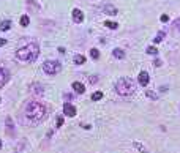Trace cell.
<instances>
[{
    "mask_svg": "<svg viewBox=\"0 0 180 153\" xmlns=\"http://www.w3.org/2000/svg\"><path fill=\"white\" fill-rule=\"evenodd\" d=\"M8 79H10V73H8V69L0 66V89H2V87L7 84Z\"/></svg>",
    "mask_w": 180,
    "mask_h": 153,
    "instance_id": "cell-5",
    "label": "cell"
},
{
    "mask_svg": "<svg viewBox=\"0 0 180 153\" xmlns=\"http://www.w3.org/2000/svg\"><path fill=\"white\" fill-rule=\"evenodd\" d=\"M0 148H2V141H0Z\"/></svg>",
    "mask_w": 180,
    "mask_h": 153,
    "instance_id": "cell-28",
    "label": "cell"
},
{
    "mask_svg": "<svg viewBox=\"0 0 180 153\" xmlns=\"http://www.w3.org/2000/svg\"><path fill=\"white\" fill-rule=\"evenodd\" d=\"M103 11L106 13V14H111V16L117 14V8H115L114 5H111V3H106V5L103 6Z\"/></svg>",
    "mask_w": 180,
    "mask_h": 153,
    "instance_id": "cell-9",
    "label": "cell"
},
{
    "mask_svg": "<svg viewBox=\"0 0 180 153\" xmlns=\"http://www.w3.org/2000/svg\"><path fill=\"white\" fill-rule=\"evenodd\" d=\"M101 98H103V92H95V93L92 95V100H93V101H98Z\"/></svg>",
    "mask_w": 180,
    "mask_h": 153,
    "instance_id": "cell-19",
    "label": "cell"
},
{
    "mask_svg": "<svg viewBox=\"0 0 180 153\" xmlns=\"http://www.w3.org/2000/svg\"><path fill=\"white\" fill-rule=\"evenodd\" d=\"M10 27H11V21H2V22H0V30H3V32H5V30H10Z\"/></svg>",
    "mask_w": 180,
    "mask_h": 153,
    "instance_id": "cell-13",
    "label": "cell"
},
{
    "mask_svg": "<svg viewBox=\"0 0 180 153\" xmlns=\"http://www.w3.org/2000/svg\"><path fill=\"white\" fill-rule=\"evenodd\" d=\"M85 62V57L84 55H74V63L76 65H82Z\"/></svg>",
    "mask_w": 180,
    "mask_h": 153,
    "instance_id": "cell-16",
    "label": "cell"
},
{
    "mask_svg": "<svg viewBox=\"0 0 180 153\" xmlns=\"http://www.w3.org/2000/svg\"><path fill=\"white\" fill-rule=\"evenodd\" d=\"M160 19H161V22H168V21H169V17H168V14H163V16L160 17Z\"/></svg>",
    "mask_w": 180,
    "mask_h": 153,
    "instance_id": "cell-24",
    "label": "cell"
},
{
    "mask_svg": "<svg viewBox=\"0 0 180 153\" xmlns=\"http://www.w3.org/2000/svg\"><path fill=\"white\" fill-rule=\"evenodd\" d=\"M29 24H30V17L27 16V14H24V16L21 17V25H22V27H27Z\"/></svg>",
    "mask_w": 180,
    "mask_h": 153,
    "instance_id": "cell-15",
    "label": "cell"
},
{
    "mask_svg": "<svg viewBox=\"0 0 180 153\" xmlns=\"http://www.w3.org/2000/svg\"><path fill=\"white\" fill-rule=\"evenodd\" d=\"M73 21L77 22V24H81L82 21H84V14H82V11L81 10H73Z\"/></svg>",
    "mask_w": 180,
    "mask_h": 153,
    "instance_id": "cell-8",
    "label": "cell"
},
{
    "mask_svg": "<svg viewBox=\"0 0 180 153\" xmlns=\"http://www.w3.org/2000/svg\"><path fill=\"white\" fill-rule=\"evenodd\" d=\"M112 54H114V57L115 58H125V52H123V49H114L112 51Z\"/></svg>",
    "mask_w": 180,
    "mask_h": 153,
    "instance_id": "cell-11",
    "label": "cell"
},
{
    "mask_svg": "<svg viewBox=\"0 0 180 153\" xmlns=\"http://www.w3.org/2000/svg\"><path fill=\"white\" fill-rule=\"evenodd\" d=\"M73 90L76 92V93H84L85 92V87L81 84V82H73Z\"/></svg>",
    "mask_w": 180,
    "mask_h": 153,
    "instance_id": "cell-10",
    "label": "cell"
},
{
    "mask_svg": "<svg viewBox=\"0 0 180 153\" xmlns=\"http://www.w3.org/2000/svg\"><path fill=\"white\" fill-rule=\"evenodd\" d=\"M38 52H40L38 44L30 43V44L24 46V48L17 49L16 57H17V60H21V62H35L36 57H38Z\"/></svg>",
    "mask_w": 180,
    "mask_h": 153,
    "instance_id": "cell-1",
    "label": "cell"
},
{
    "mask_svg": "<svg viewBox=\"0 0 180 153\" xmlns=\"http://www.w3.org/2000/svg\"><path fill=\"white\" fill-rule=\"evenodd\" d=\"M174 27H175L177 30H180V19H175V21H174Z\"/></svg>",
    "mask_w": 180,
    "mask_h": 153,
    "instance_id": "cell-23",
    "label": "cell"
},
{
    "mask_svg": "<svg viewBox=\"0 0 180 153\" xmlns=\"http://www.w3.org/2000/svg\"><path fill=\"white\" fill-rule=\"evenodd\" d=\"M155 66H161V60H155Z\"/></svg>",
    "mask_w": 180,
    "mask_h": 153,
    "instance_id": "cell-27",
    "label": "cell"
},
{
    "mask_svg": "<svg viewBox=\"0 0 180 153\" xmlns=\"http://www.w3.org/2000/svg\"><path fill=\"white\" fill-rule=\"evenodd\" d=\"M25 115L27 118L30 120V122H40V120H43V117L46 115V108L41 103H36V101H32V103L27 104L25 108Z\"/></svg>",
    "mask_w": 180,
    "mask_h": 153,
    "instance_id": "cell-2",
    "label": "cell"
},
{
    "mask_svg": "<svg viewBox=\"0 0 180 153\" xmlns=\"http://www.w3.org/2000/svg\"><path fill=\"white\" fill-rule=\"evenodd\" d=\"M63 114L67 115V117H74L76 115V108L70 103H65L63 104Z\"/></svg>",
    "mask_w": 180,
    "mask_h": 153,
    "instance_id": "cell-6",
    "label": "cell"
},
{
    "mask_svg": "<svg viewBox=\"0 0 180 153\" xmlns=\"http://www.w3.org/2000/svg\"><path fill=\"white\" fill-rule=\"evenodd\" d=\"M43 69L46 74H57L60 73V69H62V65H60V62H57V60H46V62L43 63Z\"/></svg>",
    "mask_w": 180,
    "mask_h": 153,
    "instance_id": "cell-4",
    "label": "cell"
},
{
    "mask_svg": "<svg viewBox=\"0 0 180 153\" xmlns=\"http://www.w3.org/2000/svg\"><path fill=\"white\" fill-rule=\"evenodd\" d=\"M137 79H139V84H141L142 87H145L147 84H149V81H150V79H149V73H147V71H141Z\"/></svg>",
    "mask_w": 180,
    "mask_h": 153,
    "instance_id": "cell-7",
    "label": "cell"
},
{
    "mask_svg": "<svg viewBox=\"0 0 180 153\" xmlns=\"http://www.w3.org/2000/svg\"><path fill=\"white\" fill-rule=\"evenodd\" d=\"M133 145H134V147L137 148V150H141L142 153H149V150H147V148H145L144 145H142V144H139V142H134Z\"/></svg>",
    "mask_w": 180,
    "mask_h": 153,
    "instance_id": "cell-18",
    "label": "cell"
},
{
    "mask_svg": "<svg viewBox=\"0 0 180 153\" xmlns=\"http://www.w3.org/2000/svg\"><path fill=\"white\" fill-rule=\"evenodd\" d=\"M5 123H7V128H8V134H13V120H11V117H7V120H5Z\"/></svg>",
    "mask_w": 180,
    "mask_h": 153,
    "instance_id": "cell-14",
    "label": "cell"
},
{
    "mask_svg": "<svg viewBox=\"0 0 180 153\" xmlns=\"http://www.w3.org/2000/svg\"><path fill=\"white\" fill-rule=\"evenodd\" d=\"M62 123H63V118L59 117V118H57V126H62Z\"/></svg>",
    "mask_w": 180,
    "mask_h": 153,
    "instance_id": "cell-25",
    "label": "cell"
},
{
    "mask_svg": "<svg viewBox=\"0 0 180 153\" xmlns=\"http://www.w3.org/2000/svg\"><path fill=\"white\" fill-rule=\"evenodd\" d=\"M147 96H149V98H153V100L158 98V96H156V93H153V92H150V90H147Z\"/></svg>",
    "mask_w": 180,
    "mask_h": 153,
    "instance_id": "cell-22",
    "label": "cell"
},
{
    "mask_svg": "<svg viewBox=\"0 0 180 153\" xmlns=\"http://www.w3.org/2000/svg\"><path fill=\"white\" fill-rule=\"evenodd\" d=\"M147 54L156 55V54H158V51H156V48H153V46H150V48H147Z\"/></svg>",
    "mask_w": 180,
    "mask_h": 153,
    "instance_id": "cell-20",
    "label": "cell"
},
{
    "mask_svg": "<svg viewBox=\"0 0 180 153\" xmlns=\"http://www.w3.org/2000/svg\"><path fill=\"white\" fill-rule=\"evenodd\" d=\"M5 43H7L5 38H0V46H5Z\"/></svg>",
    "mask_w": 180,
    "mask_h": 153,
    "instance_id": "cell-26",
    "label": "cell"
},
{
    "mask_svg": "<svg viewBox=\"0 0 180 153\" xmlns=\"http://www.w3.org/2000/svg\"><path fill=\"white\" fill-rule=\"evenodd\" d=\"M134 89L136 87H134V84H133V81L130 77H120V79L115 82V92L122 96L131 95L133 92H134Z\"/></svg>",
    "mask_w": 180,
    "mask_h": 153,
    "instance_id": "cell-3",
    "label": "cell"
},
{
    "mask_svg": "<svg viewBox=\"0 0 180 153\" xmlns=\"http://www.w3.org/2000/svg\"><path fill=\"white\" fill-rule=\"evenodd\" d=\"M90 55H92V58H95V60H96V58L100 57V52H98V49H92V51H90Z\"/></svg>",
    "mask_w": 180,
    "mask_h": 153,
    "instance_id": "cell-21",
    "label": "cell"
},
{
    "mask_svg": "<svg viewBox=\"0 0 180 153\" xmlns=\"http://www.w3.org/2000/svg\"><path fill=\"white\" fill-rule=\"evenodd\" d=\"M104 25L108 27V29H111V30H114V29H117V27H119V25H117V22H112V21H106V22H104Z\"/></svg>",
    "mask_w": 180,
    "mask_h": 153,
    "instance_id": "cell-17",
    "label": "cell"
},
{
    "mask_svg": "<svg viewBox=\"0 0 180 153\" xmlns=\"http://www.w3.org/2000/svg\"><path fill=\"white\" fill-rule=\"evenodd\" d=\"M164 36H166V32H164V30H161L160 33H158V35H156L155 38H153V43H156V44H158V43H161V41L164 40Z\"/></svg>",
    "mask_w": 180,
    "mask_h": 153,
    "instance_id": "cell-12",
    "label": "cell"
}]
</instances>
